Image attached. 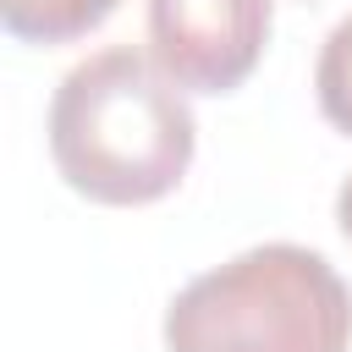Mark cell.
<instances>
[{
	"mask_svg": "<svg viewBox=\"0 0 352 352\" xmlns=\"http://www.w3.org/2000/svg\"><path fill=\"white\" fill-rule=\"evenodd\" d=\"M187 94L132 44L82 55L50 99V160L94 204H154L192 165Z\"/></svg>",
	"mask_w": 352,
	"mask_h": 352,
	"instance_id": "1",
	"label": "cell"
},
{
	"mask_svg": "<svg viewBox=\"0 0 352 352\" xmlns=\"http://www.w3.org/2000/svg\"><path fill=\"white\" fill-rule=\"evenodd\" d=\"M352 286L302 242H258L192 275L165 308V352H346Z\"/></svg>",
	"mask_w": 352,
	"mask_h": 352,
	"instance_id": "2",
	"label": "cell"
},
{
	"mask_svg": "<svg viewBox=\"0 0 352 352\" xmlns=\"http://www.w3.org/2000/svg\"><path fill=\"white\" fill-rule=\"evenodd\" d=\"M275 0H148V55L182 94L236 88L270 44Z\"/></svg>",
	"mask_w": 352,
	"mask_h": 352,
	"instance_id": "3",
	"label": "cell"
},
{
	"mask_svg": "<svg viewBox=\"0 0 352 352\" xmlns=\"http://www.w3.org/2000/svg\"><path fill=\"white\" fill-rule=\"evenodd\" d=\"M121 0H0V22L33 44H66L99 28Z\"/></svg>",
	"mask_w": 352,
	"mask_h": 352,
	"instance_id": "4",
	"label": "cell"
},
{
	"mask_svg": "<svg viewBox=\"0 0 352 352\" xmlns=\"http://www.w3.org/2000/svg\"><path fill=\"white\" fill-rule=\"evenodd\" d=\"M314 94H319L324 121L352 138V16H341L324 33L319 60H314Z\"/></svg>",
	"mask_w": 352,
	"mask_h": 352,
	"instance_id": "5",
	"label": "cell"
},
{
	"mask_svg": "<svg viewBox=\"0 0 352 352\" xmlns=\"http://www.w3.org/2000/svg\"><path fill=\"white\" fill-rule=\"evenodd\" d=\"M336 220H341V231H346V242H352V170H346V182H341V192H336Z\"/></svg>",
	"mask_w": 352,
	"mask_h": 352,
	"instance_id": "6",
	"label": "cell"
}]
</instances>
